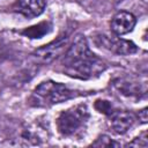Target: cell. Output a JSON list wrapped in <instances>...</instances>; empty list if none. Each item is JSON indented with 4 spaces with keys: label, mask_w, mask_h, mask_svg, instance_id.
<instances>
[{
    "label": "cell",
    "mask_w": 148,
    "mask_h": 148,
    "mask_svg": "<svg viewBox=\"0 0 148 148\" xmlns=\"http://www.w3.org/2000/svg\"><path fill=\"white\" fill-rule=\"evenodd\" d=\"M139 120H141V123H147V109L143 108L141 111H139Z\"/></svg>",
    "instance_id": "4fadbf2b"
},
{
    "label": "cell",
    "mask_w": 148,
    "mask_h": 148,
    "mask_svg": "<svg viewBox=\"0 0 148 148\" xmlns=\"http://www.w3.org/2000/svg\"><path fill=\"white\" fill-rule=\"evenodd\" d=\"M44 0H16L12 9L28 18L40 15L45 9Z\"/></svg>",
    "instance_id": "ba28073f"
},
{
    "label": "cell",
    "mask_w": 148,
    "mask_h": 148,
    "mask_svg": "<svg viewBox=\"0 0 148 148\" xmlns=\"http://www.w3.org/2000/svg\"><path fill=\"white\" fill-rule=\"evenodd\" d=\"M92 146H95V147H113V146H119V143H117V142H114L113 140H111L109 136H106V135H102V136H99L94 143H92Z\"/></svg>",
    "instance_id": "30bf717a"
},
{
    "label": "cell",
    "mask_w": 148,
    "mask_h": 148,
    "mask_svg": "<svg viewBox=\"0 0 148 148\" xmlns=\"http://www.w3.org/2000/svg\"><path fill=\"white\" fill-rule=\"evenodd\" d=\"M68 39H69L68 36H61L58 39L37 49L32 53V56L38 62H42V64L52 62L54 59H57L59 56H61L66 51L68 46Z\"/></svg>",
    "instance_id": "277c9868"
},
{
    "label": "cell",
    "mask_w": 148,
    "mask_h": 148,
    "mask_svg": "<svg viewBox=\"0 0 148 148\" xmlns=\"http://www.w3.org/2000/svg\"><path fill=\"white\" fill-rule=\"evenodd\" d=\"M127 146H128V147H147V146H148V141H147L146 132H143L141 136L135 138V139H134L132 142H130Z\"/></svg>",
    "instance_id": "7c38bea8"
},
{
    "label": "cell",
    "mask_w": 148,
    "mask_h": 148,
    "mask_svg": "<svg viewBox=\"0 0 148 148\" xmlns=\"http://www.w3.org/2000/svg\"><path fill=\"white\" fill-rule=\"evenodd\" d=\"M110 127L112 131L117 134H124L126 133L135 121V117L130 111L124 110H113L110 114Z\"/></svg>",
    "instance_id": "8992f818"
},
{
    "label": "cell",
    "mask_w": 148,
    "mask_h": 148,
    "mask_svg": "<svg viewBox=\"0 0 148 148\" xmlns=\"http://www.w3.org/2000/svg\"><path fill=\"white\" fill-rule=\"evenodd\" d=\"M76 96V91L69 89L65 84L50 80L42 82L32 91L29 98V104L36 108H47L74 98Z\"/></svg>",
    "instance_id": "7a4b0ae2"
},
{
    "label": "cell",
    "mask_w": 148,
    "mask_h": 148,
    "mask_svg": "<svg viewBox=\"0 0 148 148\" xmlns=\"http://www.w3.org/2000/svg\"><path fill=\"white\" fill-rule=\"evenodd\" d=\"M136 18L132 13L121 10L118 12L111 20V31L117 36H123L133 30L135 27Z\"/></svg>",
    "instance_id": "52a82bcc"
},
{
    "label": "cell",
    "mask_w": 148,
    "mask_h": 148,
    "mask_svg": "<svg viewBox=\"0 0 148 148\" xmlns=\"http://www.w3.org/2000/svg\"><path fill=\"white\" fill-rule=\"evenodd\" d=\"M99 43L98 45H102L104 49L116 53V54H120V56H127V54H133L138 51L136 45L131 42V40H126L119 37H109V36H99L98 37Z\"/></svg>",
    "instance_id": "5b68a950"
},
{
    "label": "cell",
    "mask_w": 148,
    "mask_h": 148,
    "mask_svg": "<svg viewBox=\"0 0 148 148\" xmlns=\"http://www.w3.org/2000/svg\"><path fill=\"white\" fill-rule=\"evenodd\" d=\"M95 108H96V110H98L99 112H102V113H105V114H110L112 111H113V108H112V105L108 102V101H97L96 103H95Z\"/></svg>",
    "instance_id": "8fae6325"
},
{
    "label": "cell",
    "mask_w": 148,
    "mask_h": 148,
    "mask_svg": "<svg viewBox=\"0 0 148 148\" xmlns=\"http://www.w3.org/2000/svg\"><path fill=\"white\" fill-rule=\"evenodd\" d=\"M88 119V108L84 104H79L62 111L59 114L57 119V127L64 136H73L86 127Z\"/></svg>",
    "instance_id": "3957f363"
},
{
    "label": "cell",
    "mask_w": 148,
    "mask_h": 148,
    "mask_svg": "<svg viewBox=\"0 0 148 148\" xmlns=\"http://www.w3.org/2000/svg\"><path fill=\"white\" fill-rule=\"evenodd\" d=\"M51 31V24L49 22H42L36 25H32L30 28H27L21 31L22 35L29 37V38H40L44 35L49 34Z\"/></svg>",
    "instance_id": "9c48e42d"
},
{
    "label": "cell",
    "mask_w": 148,
    "mask_h": 148,
    "mask_svg": "<svg viewBox=\"0 0 148 148\" xmlns=\"http://www.w3.org/2000/svg\"><path fill=\"white\" fill-rule=\"evenodd\" d=\"M61 65L67 75L82 80L98 76L106 68L105 62L90 51L83 36L75 37L72 45L65 51Z\"/></svg>",
    "instance_id": "6da1fadb"
}]
</instances>
